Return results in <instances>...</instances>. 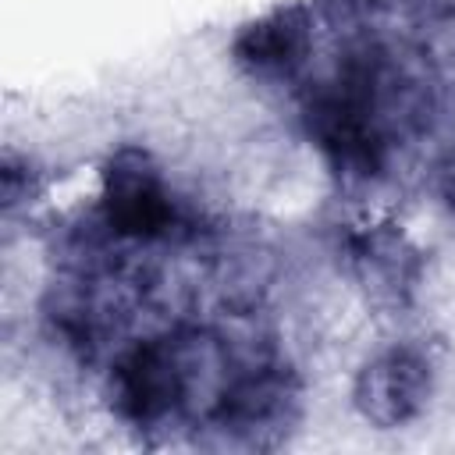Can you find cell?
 Listing matches in <instances>:
<instances>
[{
    "mask_svg": "<svg viewBox=\"0 0 455 455\" xmlns=\"http://www.w3.org/2000/svg\"><path fill=\"white\" fill-rule=\"evenodd\" d=\"M377 71L370 60L348 64L331 92L309 103V135L323 156L352 178H373L384 167V135L373 121Z\"/></svg>",
    "mask_w": 455,
    "mask_h": 455,
    "instance_id": "obj_1",
    "label": "cell"
},
{
    "mask_svg": "<svg viewBox=\"0 0 455 455\" xmlns=\"http://www.w3.org/2000/svg\"><path fill=\"white\" fill-rule=\"evenodd\" d=\"M185 391V370L178 345L142 341L121 355L110 377L114 405L132 423H153L167 416Z\"/></svg>",
    "mask_w": 455,
    "mask_h": 455,
    "instance_id": "obj_3",
    "label": "cell"
},
{
    "mask_svg": "<svg viewBox=\"0 0 455 455\" xmlns=\"http://www.w3.org/2000/svg\"><path fill=\"white\" fill-rule=\"evenodd\" d=\"M306 50H309V14L302 4H288L249 21L231 43L235 60L252 75H288L302 64Z\"/></svg>",
    "mask_w": 455,
    "mask_h": 455,
    "instance_id": "obj_5",
    "label": "cell"
},
{
    "mask_svg": "<svg viewBox=\"0 0 455 455\" xmlns=\"http://www.w3.org/2000/svg\"><path fill=\"white\" fill-rule=\"evenodd\" d=\"M430 363L412 348H391L355 380V409L377 427H402L427 405Z\"/></svg>",
    "mask_w": 455,
    "mask_h": 455,
    "instance_id": "obj_4",
    "label": "cell"
},
{
    "mask_svg": "<svg viewBox=\"0 0 455 455\" xmlns=\"http://www.w3.org/2000/svg\"><path fill=\"white\" fill-rule=\"evenodd\" d=\"M437 192L444 199V206L455 213V153L441 164V174H437Z\"/></svg>",
    "mask_w": 455,
    "mask_h": 455,
    "instance_id": "obj_6",
    "label": "cell"
},
{
    "mask_svg": "<svg viewBox=\"0 0 455 455\" xmlns=\"http://www.w3.org/2000/svg\"><path fill=\"white\" fill-rule=\"evenodd\" d=\"M103 217L124 238H160L171 231L174 206L146 149L124 146L103 164Z\"/></svg>",
    "mask_w": 455,
    "mask_h": 455,
    "instance_id": "obj_2",
    "label": "cell"
}]
</instances>
